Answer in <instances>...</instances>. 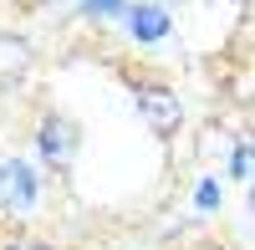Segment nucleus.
<instances>
[{"mask_svg": "<svg viewBox=\"0 0 255 250\" xmlns=\"http://www.w3.org/2000/svg\"><path fill=\"white\" fill-rule=\"evenodd\" d=\"M36 194H41V184L31 174V163L0 158V210H5V215H31L36 210Z\"/></svg>", "mask_w": 255, "mask_h": 250, "instance_id": "2", "label": "nucleus"}, {"mask_svg": "<svg viewBox=\"0 0 255 250\" xmlns=\"http://www.w3.org/2000/svg\"><path fill=\"white\" fill-rule=\"evenodd\" d=\"M194 199H199V210H215V204H220V184H215V179H204Z\"/></svg>", "mask_w": 255, "mask_h": 250, "instance_id": "8", "label": "nucleus"}, {"mask_svg": "<svg viewBox=\"0 0 255 250\" xmlns=\"http://www.w3.org/2000/svg\"><path fill=\"white\" fill-rule=\"evenodd\" d=\"M128 31L138 41H163L168 36V10L158 5H128Z\"/></svg>", "mask_w": 255, "mask_h": 250, "instance_id": "5", "label": "nucleus"}, {"mask_svg": "<svg viewBox=\"0 0 255 250\" xmlns=\"http://www.w3.org/2000/svg\"><path fill=\"white\" fill-rule=\"evenodd\" d=\"M230 174H235V179H250V143H240V148L230 153Z\"/></svg>", "mask_w": 255, "mask_h": 250, "instance_id": "7", "label": "nucleus"}, {"mask_svg": "<svg viewBox=\"0 0 255 250\" xmlns=\"http://www.w3.org/2000/svg\"><path fill=\"white\" fill-rule=\"evenodd\" d=\"M10 250H51V245H41V240H15Z\"/></svg>", "mask_w": 255, "mask_h": 250, "instance_id": "9", "label": "nucleus"}, {"mask_svg": "<svg viewBox=\"0 0 255 250\" xmlns=\"http://www.w3.org/2000/svg\"><path fill=\"white\" fill-rule=\"evenodd\" d=\"M133 102H138L143 123H148L158 138H174V133H179V123H184V102H179V92L158 87V82H143V87L133 92Z\"/></svg>", "mask_w": 255, "mask_h": 250, "instance_id": "1", "label": "nucleus"}, {"mask_svg": "<svg viewBox=\"0 0 255 250\" xmlns=\"http://www.w3.org/2000/svg\"><path fill=\"white\" fill-rule=\"evenodd\" d=\"M128 10V0H82V15H102V20H108V15H123Z\"/></svg>", "mask_w": 255, "mask_h": 250, "instance_id": "6", "label": "nucleus"}, {"mask_svg": "<svg viewBox=\"0 0 255 250\" xmlns=\"http://www.w3.org/2000/svg\"><path fill=\"white\" fill-rule=\"evenodd\" d=\"M36 143H41V158L51 163V169H67L72 153H77V123L61 118V113H46L36 128Z\"/></svg>", "mask_w": 255, "mask_h": 250, "instance_id": "3", "label": "nucleus"}, {"mask_svg": "<svg viewBox=\"0 0 255 250\" xmlns=\"http://www.w3.org/2000/svg\"><path fill=\"white\" fill-rule=\"evenodd\" d=\"M31 41L15 36V31H0V87H15L20 77L31 72Z\"/></svg>", "mask_w": 255, "mask_h": 250, "instance_id": "4", "label": "nucleus"}]
</instances>
